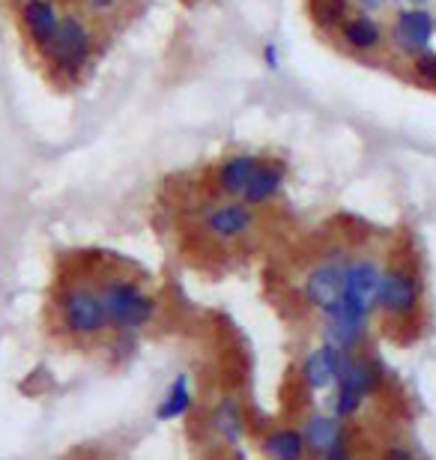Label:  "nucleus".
Listing matches in <instances>:
<instances>
[{
	"label": "nucleus",
	"mask_w": 436,
	"mask_h": 460,
	"mask_svg": "<svg viewBox=\"0 0 436 460\" xmlns=\"http://www.w3.org/2000/svg\"><path fill=\"white\" fill-rule=\"evenodd\" d=\"M424 305V279L415 254H392L383 263V281L377 293V314L383 320L386 332L392 335L397 329H410L419 323Z\"/></svg>",
	"instance_id": "f257e3e1"
},
{
	"label": "nucleus",
	"mask_w": 436,
	"mask_h": 460,
	"mask_svg": "<svg viewBox=\"0 0 436 460\" xmlns=\"http://www.w3.org/2000/svg\"><path fill=\"white\" fill-rule=\"evenodd\" d=\"M102 305H105L108 329L117 332H138V329L150 326L156 311H159V299L144 284L123 272H108L96 281Z\"/></svg>",
	"instance_id": "f03ea898"
},
{
	"label": "nucleus",
	"mask_w": 436,
	"mask_h": 460,
	"mask_svg": "<svg viewBox=\"0 0 436 460\" xmlns=\"http://www.w3.org/2000/svg\"><path fill=\"white\" fill-rule=\"evenodd\" d=\"M93 51H96V36H93L85 15L67 13L60 15V27L54 33L51 45L45 49L42 60L51 72L63 81H78L81 72L90 66Z\"/></svg>",
	"instance_id": "7ed1b4c3"
},
{
	"label": "nucleus",
	"mask_w": 436,
	"mask_h": 460,
	"mask_svg": "<svg viewBox=\"0 0 436 460\" xmlns=\"http://www.w3.org/2000/svg\"><path fill=\"white\" fill-rule=\"evenodd\" d=\"M383 365L377 362L374 356L368 353H344L341 356V367H338V392H335V412L332 416L341 421H350L352 416H359V410L365 407V401L379 389L383 383Z\"/></svg>",
	"instance_id": "20e7f679"
},
{
	"label": "nucleus",
	"mask_w": 436,
	"mask_h": 460,
	"mask_svg": "<svg viewBox=\"0 0 436 460\" xmlns=\"http://www.w3.org/2000/svg\"><path fill=\"white\" fill-rule=\"evenodd\" d=\"M58 320L69 335L99 338L108 332L105 305H102L99 288L93 281H69L58 293Z\"/></svg>",
	"instance_id": "39448f33"
},
{
	"label": "nucleus",
	"mask_w": 436,
	"mask_h": 460,
	"mask_svg": "<svg viewBox=\"0 0 436 460\" xmlns=\"http://www.w3.org/2000/svg\"><path fill=\"white\" fill-rule=\"evenodd\" d=\"M388 45L410 63L422 54L433 51L436 40V13L431 6H401L386 27Z\"/></svg>",
	"instance_id": "423d86ee"
},
{
	"label": "nucleus",
	"mask_w": 436,
	"mask_h": 460,
	"mask_svg": "<svg viewBox=\"0 0 436 460\" xmlns=\"http://www.w3.org/2000/svg\"><path fill=\"white\" fill-rule=\"evenodd\" d=\"M383 281V261L374 254H350L344 261V293H341V305L365 317L377 314V293Z\"/></svg>",
	"instance_id": "0eeeda50"
},
{
	"label": "nucleus",
	"mask_w": 436,
	"mask_h": 460,
	"mask_svg": "<svg viewBox=\"0 0 436 460\" xmlns=\"http://www.w3.org/2000/svg\"><path fill=\"white\" fill-rule=\"evenodd\" d=\"M350 254L323 257L305 272L302 279V302L320 317H329L341 305V293H344V261Z\"/></svg>",
	"instance_id": "6e6552de"
},
{
	"label": "nucleus",
	"mask_w": 436,
	"mask_h": 460,
	"mask_svg": "<svg viewBox=\"0 0 436 460\" xmlns=\"http://www.w3.org/2000/svg\"><path fill=\"white\" fill-rule=\"evenodd\" d=\"M257 225V209L245 207L243 200L221 198L216 207L207 209L203 216V234H207L216 245H236L252 234Z\"/></svg>",
	"instance_id": "1a4fd4ad"
},
{
	"label": "nucleus",
	"mask_w": 436,
	"mask_h": 460,
	"mask_svg": "<svg viewBox=\"0 0 436 460\" xmlns=\"http://www.w3.org/2000/svg\"><path fill=\"white\" fill-rule=\"evenodd\" d=\"M338 45L344 49L350 58H377L388 49L386 27L377 15L352 13L335 33Z\"/></svg>",
	"instance_id": "9d476101"
},
{
	"label": "nucleus",
	"mask_w": 436,
	"mask_h": 460,
	"mask_svg": "<svg viewBox=\"0 0 436 460\" xmlns=\"http://www.w3.org/2000/svg\"><path fill=\"white\" fill-rule=\"evenodd\" d=\"M18 22H22L27 42H31L42 58L60 27V9L54 0H22V6H18Z\"/></svg>",
	"instance_id": "9b49d317"
},
{
	"label": "nucleus",
	"mask_w": 436,
	"mask_h": 460,
	"mask_svg": "<svg viewBox=\"0 0 436 460\" xmlns=\"http://www.w3.org/2000/svg\"><path fill=\"white\" fill-rule=\"evenodd\" d=\"M284 182H287V164L281 159H272V155H261V162H257L252 180H248L239 200L252 209H263L266 204L278 200V195L284 191Z\"/></svg>",
	"instance_id": "f8f14e48"
},
{
	"label": "nucleus",
	"mask_w": 436,
	"mask_h": 460,
	"mask_svg": "<svg viewBox=\"0 0 436 460\" xmlns=\"http://www.w3.org/2000/svg\"><path fill=\"white\" fill-rule=\"evenodd\" d=\"M257 162H261V155L248 153V150L225 155V159L216 164V171H212V189H216V195L227 198V200L243 198V191L248 186V180H252Z\"/></svg>",
	"instance_id": "ddd939ff"
},
{
	"label": "nucleus",
	"mask_w": 436,
	"mask_h": 460,
	"mask_svg": "<svg viewBox=\"0 0 436 460\" xmlns=\"http://www.w3.org/2000/svg\"><path fill=\"white\" fill-rule=\"evenodd\" d=\"M302 439L308 448L311 460H320L323 455L335 452V448L347 446V421H341L335 416H323V412H311L302 421Z\"/></svg>",
	"instance_id": "4468645a"
},
{
	"label": "nucleus",
	"mask_w": 436,
	"mask_h": 460,
	"mask_svg": "<svg viewBox=\"0 0 436 460\" xmlns=\"http://www.w3.org/2000/svg\"><path fill=\"white\" fill-rule=\"evenodd\" d=\"M338 367H341V353L332 344L320 341V347H314L308 356H305V365H302V380L308 385L311 392H323L335 383L338 376Z\"/></svg>",
	"instance_id": "2eb2a0df"
},
{
	"label": "nucleus",
	"mask_w": 436,
	"mask_h": 460,
	"mask_svg": "<svg viewBox=\"0 0 436 460\" xmlns=\"http://www.w3.org/2000/svg\"><path fill=\"white\" fill-rule=\"evenodd\" d=\"M209 425L227 446H239V443H243V437H245L243 403H239L234 394H221L218 403L209 412Z\"/></svg>",
	"instance_id": "dca6fc26"
},
{
	"label": "nucleus",
	"mask_w": 436,
	"mask_h": 460,
	"mask_svg": "<svg viewBox=\"0 0 436 460\" xmlns=\"http://www.w3.org/2000/svg\"><path fill=\"white\" fill-rule=\"evenodd\" d=\"M261 452L266 455V460H311L302 430L296 425H281L269 430L261 439Z\"/></svg>",
	"instance_id": "f3484780"
},
{
	"label": "nucleus",
	"mask_w": 436,
	"mask_h": 460,
	"mask_svg": "<svg viewBox=\"0 0 436 460\" xmlns=\"http://www.w3.org/2000/svg\"><path fill=\"white\" fill-rule=\"evenodd\" d=\"M194 407V392L189 374H176V380L168 385V392L162 394L159 407H156V419L159 421H176L182 416H189Z\"/></svg>",
	"instance_id": "a211bd4d"
},
{
	"label": "nucleus",
	"mask_w": 436,
	"mask_h": 460,
	"mask_svg": "<svg viewBox=\"0 0 436 460\" xmlns=\"http://www.w3.org/2000/svg\"><path fill=\"white\" fill-rule=\"evenodd\" d=\"M356 13L350 0H308V15L317 31L323 33H338V27Z\"/></svg>",
	"instance_id": "6ab92c4d"
},
{
	"label": "nucleus",
	"mask_w": 436,
	"mask_h": 460,
	"mask_svg": "<svg viewBox=\"0 0 436 460\" xmlns=\"http://www.w3.org/2000/svg\"><path fill=\"white\" fill-rule=\"evenodd\" d=\"M410 69H413V78L422 81V84L436 87V51L422 54V58L410 60Z\"/></svg>",
	"instance_id": "aec40b11"
},
{
	"label": "nucleus",
	"mask_w": 436,
	"mask_h": 460,
	"mask_svg": "<svg viewBox=\"0 0 436 460\" xmlns=\"http://www.w3.org/2000/svg\"><path fill=\"white\" fill-rule=\"evenodd\" d=\"M85 6L90 18H105L111 13H117L123 6V0H85Z\"/></svg>",
	"instance_id": "412c9836"
},
{
	"label": "nucleus",
	"mask_w": 436,
	"mask_h": 460,
	"mask_svg": "<svg viewBox=\"0 0 436 460\" xmlns=\"http://www.w3.org/2000/svg\"><path fill=\"white\" fill-rule=\"evenodd\" d=\"M379 460H419L410 448L401 446V443H388L383 452H379Z\"/></svg>",
	"instance_id": "4be33fe9"
},
{
	"label": "nucleus",
	"mask_w": 436,
	"mask_h": 460,
	"mask_svg": "<svg viewBox=\"0 0 436 460\" xmlns=\"http://www.w3.org/2000/svg\"><path fill=\"white\" fill-rule=\"evenodd\" d=\"M261 58H263V66L266 69H278L281 66V49H278V42H266L261 49Z\"/></svg>",
	"instance_id": "5701e85b"
},
{
	"label": "nucleus",
	"mask_w": 436,
	"mask_h": 460,
	"mask_svg": "<svg viewBox=\"0 0 436 460\" xmlns=\"http://www.w3.org/2000/svg\"><path fill=\"white\" fill-rule=\"evenodd\" d=\"M352 9L356 13H365V15H377V13H383V9L392 4V0H350Z\"/></svg>",
	"instance_id": "b1692460"
},
{
	"label": "nucleus",
	"mask_w": 436,
	"mask_h": 460,
	"mask_svg": "<svg viewBox=\"0 0 436 460\" xmlns=\"http://www.w3.org/2000/svg\"><path fill=\"white\" fill-rule=\"evenodd\" d=\"M320 460H356V455H352V448H350V446H341V448H335V452L323 455Z\"/></svg>",
	"instance_id": "393cba45"
},
{
	"label": "nucleus",
	"mask_w": 436,
	"mask_h": 460,
	"mask_svg": "<svg viewBox=\"0 0 436 460\" xmlns=\"http://www.w3.org/2000/svg\"><path fill=\"white\" fill-rule=\"evenodd\" d=\"M395 4H401V6H431L433 0H395Z\"/></svg>",
	"instance_id": "a878e982"
}]
</instances>
